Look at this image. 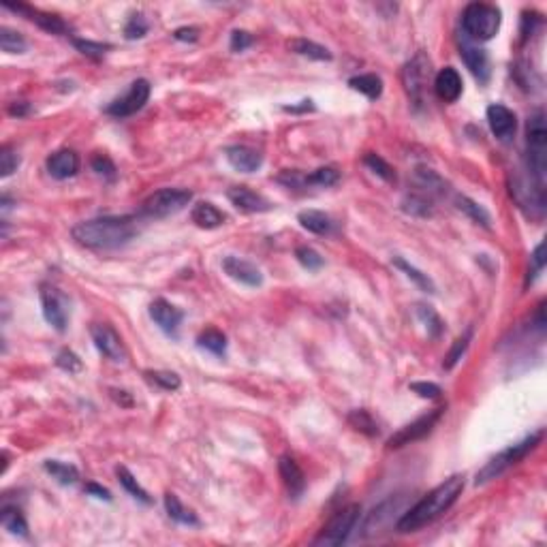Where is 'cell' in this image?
<instances>
[{
    "label": "cell",
    "instance_id": "obj_4",
    "mask_svg": "<svg viewBox=\"0 0 547 547\" xmlns=\"http://www.w3.org/2000/svg\"><path fill=\"white\" fill-rule=\"evenodd\" d=\"M503 13L494 5L470 3L462 13V28L470 41H490L498 34Z\"/></svg>",
    "mask_w": 547,
    "mask_h": 547
},
{
    "label": "cell",
    "instance_id": "obj_51",
    "mask_svg": "<svg viewBox=\"0 0 547 547\" xmlns=\"http://www.w3.org/2000/svg\"><path fill=\"white\" fill-rule=\"evenodd\" d=\"M410 389L415 394H419L421 398H430V400L441 396V387L434 385V383H410Z\"/></svg>",
    "mask_w": 547,
    "mask_h": 547
},
{
    "label": "cell",
    "instance_id": "obj_55",
    "mask_svg": "<svg viewBox=\"0 0 547 547\" xmlns=\"http://www.w3.org/2000/svg\"><path fill=\"white\" fill-rule=\"evenodd\" d=\"M9 113H11V115H24V113H28V103H13V105L9 107Z\"/></svg>",
    "mask_w": 547,
    "mask_h": 547
},
{
    "label": "cell",
    "instance_id": "obj_1",
    "mask_svg": "<svg viewBox=\"0 0 547 547\" xmlns=\"http://www.w3.org/2000/svg\"><path fill=\"white\" fill-rule=\"evenodd\" d=\"M73 239L92 251H113L129 244L139 233L137 216H103L77 222L73 227Z\"/></svg>",
    "mask_w": 547,
    "mask_h": 547
},
{
    "label": "cell",
    "instance_id": "obj_10",
    "mask_svg": "<svg viewBox=\"0 0 547 547\" xmlns=\"http://www.w3.org/2000/svg\"><path fill=\"white\" fill-rule=\"evenodd\" d=\"M443 413H445V406L434 408V410H430L428 415H423V417L415 419L413 423L404 425L402 430H398V432L387 441V447H389V449H400V447H406V445H410V443H415V441H421L423 436H428V434L434 430V425L439 423V419L443 417Z\"/></svg>",
    "mask_w": 547,
    "mask_h": 547
},
{
    "label": "cell",
    "instance_id": "obj_41",
    "mask_svg": "<svg viewBox=\"0 0 547 547\" xmlns=\"http://www.w3.org/2000/svg\"><path fill=\"white\" fill-rule=\"evenodd\" d=\"M417 317L425 323V327H428V334L432 338H439L441 332H443V321L441 317L430 308V306H417Z\"/></svg>",
    "mask_w": 547,
    "mask_h": 547
},
{
    "label": "cell",
    "instance_id": "obj_9",
    "mask_svg": "<svg viewBox=\"0 0 547 547\" xmlns=\"http://www.w3.org/2000/svg\"><path fill=\"white\" fill-rule=\"evenodd\" d=\"M359 515H361L359 505H346L344 509H340L327 522V526L315 539V545H342V543H346V539L351 536V532L355 530V526L359 522Z\"/></svg>",
    "mask_w": 547,
    "mask_h": 547
},
{
    "label": "cell",
    "instance_id": "obj_13",
    "mask_svg": "<svg viewBox=\"0 0 547 547\" xmlns=\"http://www.w3.org/2000/svg\"><path fill=\"white\" fill-rule=\"evenodd\" d=\"M404 505V496H391L385 503H381L361 526V534L363 536H377L383 532L385 526H389L394 522V513H398Z\"/></svg>",
    "mask_w": 547,
    "mask_h": 547
},
{
    "label": "cell",
    "instance_id": "obj_26",
    "mask_svg": "<svg viewBox=\"0 0 547 547\" xmlns=\"http://www.w3.org/2000/svg\"><path fill=\"white\" fill-rule=\"evenodd\" d=\"M348 86L361 94H366L368 99L377 101L383 94V80L375 73H366V75H357L348 80Z\"/></svg>",
    "mask_w": 547,
    "mask_h": 547
},
{
    "label": "cell",
    "instance_id": "obj_25",
    "mask_svg": "<svg viewBox=\"0 0 547 547\" xmlns=\"http://www.w3.org/2000/svg\"><path fill=\"white\" fill-rule=\"evenodd\" d=\"M191 218L201 229H218L225 222V214L214 203H208V201L197 203L191 212Z\"/></svg>",
    "mask_w": 547,
    "mask_h": 547
},
{
    "label": "cell",
    "instance_id": "obj_56",
    "mask_svg": "<svg viewBox=\"0 0 547 547\" xmlns=\"http://www.w3.org/2000/svg\"><path fill=\"white\" fill-rule=\"evenodd\" d=\"M308 109H315L313 101H301V105H299V107H295V105L284 107V111H308Z\"/></svg>",
    "mask_w": 547,
    "mask_h": 547
},
{
    "label": "cell",
    "instance_id": "obj_23",
    "mask_svg": "<svg viewBox=\"0 0 547 547\" xmlns=\"http://www.w3.org/2000/svg\"><path fill=\"white\" fill-rule=\"evenodd\" d=\"M278 472L282 477V483L287 485L289 494L297 498L303 492V488H306V477H303V470L299 468V464L293 458L282 455L278 462Z\"/></svg>",
    "mask_w": 547,
    "mask_h": 547
},
{
    "label": "cell",
    "instance_id": "obj_11",
    "mask_svg": "<svg viewBox=\"0 0 547 547\" xmlns=\"http://www.w3.org/2000/svg\"><path fill=\"white\" fill-rule=\"evenodd\" d=\"M150 92H152V86L148 80H135L131 84V88L127 90V94H122L120 99H115L105 111L113 118H127V115H133L137 113L150 99Z\"/></svg>",
    "mask_w": 547,
    "mask_h": 547
},
{
    "label": "cell",
    "instance_id": "obj_45",
    "mask_svg": "<svg viewBox=\"0 0 547 547\" xmlns=\"http://www.w3.org/2000/svg\"><path fill=\"white\" fill-rule=\"evenodd\" d=\"M73 45H75L84 56H90V58H101V56H105L107 49H111V45H107V43H96V41H90V39H73Z\"/></svg>",
    "mask_w": 547,
    "mask_h": 547
},
{
    "label": "cell",
    "instance_id": "obj_29",
    "mask_svg": "<svg viewBox=\"0 0 547 547\" xmlns=\"http://www.w3.org/2000/svg\"><path fill=\"white\" fill-rule=\"evenodd\" d=\"M43 466L58 483H63V485H73V483L80 481V470L73 464H65V462H58V460H47Z\"/></svg>",
    "mask_w": 547,
    "mask_h": 547
},
{
    "label": "cell",
    "instance_id": "obj_31",
    "mask_svg": "<svg viewBox=\"0 0 547 547\" xmlns=\"http://www.w3.org/2000/svg\"><path fill=\"white\" fill-rule=\"evenodd\" d=\"M26 47H28V43H26L24 34H20L13 28H7V26L0 28V49L5 54H24Z\"/></svg>",
    "mask_w": 547,
    "mask_h": 547
},
{
    "label": "cell",
    "instance_id": "obj_42",
    "mask_svg": "<svg viewBox=\"0 0 547 547\" xmlns=\"http://www.w3.org/2000/svg\"><path fill=\"white\" fill-rule=\"evenodd\" d=\"M402 208H404V212H408L413 216H430L432 214V206L423 195H408L402 201Z\"/></svg>",
    "mask_w": 547,
    "mask_h": 547
},
{
    "label": "cell",
    "instance_id": "obj_16",
    "mask_svg": "<svg viewBox=\"0 0 547 547\" xmlns=\"http://www.w3.org/2000/svg\"><path fill=\"white\" fill-rule=\"evenodd\" d=\"M5 7L11 9V11H15V13H20V15H24L26 20L34 22L39 28H43V30H47V32H51V34H65V32L71 30L69 24H67L63 18L51 15V13H45V11H39V9H32V7H28V5H11V3H5Z\"/></svg>",
    "mask_w": 547,
    "mask_h": 547
},
{
    "label": "cell",
    "instance_id": "obj_19",
    "mask_svg": "<svg viewBox=\"0 0 547 547\" xmlns=\"http://www.w3.org/2000/svg\"><path fill=\"white\" fill-rule=\"evenodd\" d=\"M460 56L464 60V65L470 69V73L481 84H485L490 80V58H488V54H485V49H481L477 45H470L468 41H462L460 43Z\"/></svg>",
    "mask_w": 547,
    "mask_h": 547
},
{
    "label": "cell",
    "instance_id": "obj_22",
    "mask_svg": "<svg viewBox=\"0 0 547 547\" xmlns=\"http://www.w3.org/2000/svg\"><path fill=\"white\" fill-rule=\"evenodd\" d=\"M434 90L445 103H455L462 96V77L453 67H445L434 77Z\"/></svg>",
    "mask_w": 547,
    "mask_h": 547
},
{
    "label": "cell",
    "instance_id": "obj_6",
    "mask_svg": "<svg viewBox=\"0 0 547 547\" xmlns=\"http://www.w3.org/2000/svg\"><path fill=\"white\" fill-rule=\"evenodd\" d=\"M430 77H432V63L423 51H419L413 60H408L404 65L402 84L415 107L425 103V90L430 86Z\"/></svg>",
    "mask_w": 547,
    "mask_h": 547
},
{
    "label": "cell",
    "instance_id": "obj_46",
    "mask_svg": "<svg viewBox=\"0 0 547 547\" xmlns=\"http://www.w3.org/2000/svg\"><path fill=\"white\" fill-rule=\"evenodd\" d=\"M18 165H20V158H18V154L9 146L0 148V175L9 177L18 169Z\"/></svg>",
    "mask_w": 547,
    "mask_h": 547
},
{
    "label": "cell",
    "instance_id": "obj_24",
    "mask_svg": "<svg viewBox=\"0 0 547 547\" xmlns=\"http://www.w3.org/2000/svg\"><path fill=\"white\" fill-rule=\"evenodd\" d=\"M297 222L306 231L317 233V235H327V233L334 231V220L325 212H321V210H303V212H299L297 214Z\"/></svg>",
    "mask_w": 547,
    "mask_h": 547
},
{
    "label": "cell",
    "instance_id": "obj_35",
    "mask_svg": "<svg viewBox=\"0 0 547 547\" xmlns=\"http://www.w3.org/2000/svg\"><path fill=\"white\" fill-rule=\"evenodd\" d=\"M348 423L353 425L357 432H363V434H368V436H377V434H379L377 421L372 419V415H370L368 410H363V408L353 410V413L348 415Z\"/></svg>",
    "mask_w": 547,
    "mask_h": 547
},
{
    "label": "cell",
    "instance_id": "obj_18",
    "mask_svg": "<svg viewBox=\"0 0 547 547\" xmlns=\"http://www.w3.org/2000/svg\"><path fill=\"white\" fill-rule=\"evenodd\" d=\"M227 197H229V201H231L239 212H244V214H257V212H268V210H272V203H270L263 195L251 191L249 187H233V189H229Z\"/></svg>",
    "mask_w": 547,
    "mask_h": 547
},
{
    "label": "cell",
    "instance_id": "obj_20",
    "mask_svg": "<svg viewBox=\"0 0 547 547\" xmlns=\"http://www.w3.org/2000/svg\"><path fill=\"white\" fill-rule=\"evenodd\" d=\"M80 154L75 150H58L47 158V173L56 180H69L80 171Z\"/></svg>",
    "mask_w": 547,
    "mask_h": 547
},
{
    "label": "cell",
    "instance_id": "obj_28",
    "mask_svg": "<svg viewBox=\"0 0 547 547\" xmlns=\"http://www.w3.org/2000/svg\"><path fill=\"white\" fill-rule=\"evenodd\" d=\"M289 49L299 54V56H306V58H313V60H332V54L327 47L315 43V41H308V39H293L289 41Z\"/></svg>",
    "mask_w": 547,
    "mask_h": 547
},
{
    "label": "cell",
    "instance_id": "obj_52",
    "mask_svg": "<svg viewBox=\"0 0 547 547\" xmlns=\"http://www.w3.org/2000/svg\"><path fill=\"white\" fill-rule=\"evenodd\" d=\"M173 39H177V41H197L199 39V30L197 28H177L175 32H173Z\"/></svg>",
    "mask_w": 547,
    "mask_h": 547
},
{
    "label": "cell",
    "instance_id": "obj_12",
    "mask_svg": "<svg viewBox=\"0 0 547 547\" xmlns=\"http://www.w3.org/2000/svg\"><path fill=\"white\" fill-rule=\"evenodd\" d=\"M90 334H92L94 346L99 348V353L103 357L111 359L113 363H125L129 359V351H127L122 338H120V334L111 325L96 323V325H92Z\"/></svg>",
    "mask_w": 547,
    "mask_h": 547
},
{
    "label": "cell",
    "instance_id": "obj_53",
    "mask_svg": "<svg viewBox=\"0 0 547 547\" xmlns=\"http://www.w3.org/2000/svg\"><path fill=\"white\" fill-rule=\"evenodd\" d=\"M86 492H88V494H94L96 498L111 501V494H109V490L101 488V485H96V483H88V485H86Z\"/></svg>",
    "mask_w": 547,
    "mask_h": 547
},
{
    "label": "cell",
    "instance_id": "obj_38",
    "mask_svg": "<svg viewBox=\"0 0 547 547\" xmlns=\"http://www.w3.org/2000/svg\"><path fill=\"white\" fill-rule=\"evenodd\" d=\"M470 340H472V327L470 329H466V334L464 336H460L455 342H453V346H451V351L447 353V357H445V370H451L455 363L462 359V355L466 353V348H468V344H470Z\"/></svg>",
    "mask_w": 547,
    "mask_h": 547
},
{
    "label": "cell",
    "instance_id": "obj_30",
    "mask_svg": "<svg viewBox=\"0 0 547 547\" xmlns=\"http://www.w3.org/2000/svg\"><path fill=\"white\" fill-rule=\"evenodd\" d=\"M197 344H199L201 348H206V351L218 355V357H222V355L227 353V336H225L220 329H214V327L201 332L199 338H197Z\"/></svg>",
    "mask_w": 547,
    "mask_h": 547
},
{
    "label": "cell",
    "instance_id": "obj_39",
    "mask_svg": "<svg viewBox=\"0 0 547 547\" xmlns=\"http://www.w3.org/2000/svg\"><path fill=\"white\" fill-rule=\"evenodd\" d=\"M363 163H366V167H368V169H372V171H375L379 177H383L385 182H396V173H394L391 165H389L385 158H381L379 154H375V152L366 154V158H363Z\"/></svg>",
    "mask_w": 547,
    "mask_h": 547
},
{
    "label": "cell",
    "instance_id": "obj_36",
    "mask_svg": "<svg viewBox=\"0 0 547 547\" xmlns=\"http://www.w3.org/2000/svg\"><path fill=\"white\" fill-rule=\"evenodd\" d=\"M144 377H146L148 383H152V385H156V387H161V389H165V391H175V389H180V385H182V381H180V377H177L175 372L146 370Z\"/></svg>",
    "mask_w": 547,
    "mask_h": 547
},
{
    "label": "cell",
    "instance_id": "obj_5",
    "mask_svg": "<svg viewBox=\"0 0 547 547\" xmlns=\"http://www.w3.org/2000/svg\"><path fill=\"white\" fill-rule=\"evenodd\" d=\"M541 439H543V432H534V434L526 436L522 443H515V445L507 447L505 451H501L498 455H494L488 464H485V466L477 472L474 483H477V485H483V483H488V481L501 477L505 470H509L511 466H515L517 462H522L532 449H536V445L541 443Z\"/></svg>",
    "mask_w": 547,
    "mask_h": 547
},
{
    "label": "cell",
    "instance_id": "obj_40",
    "mask_svg": "<svg viewBox=\"0 0 547 547\" xmlns=\"http://www.w3.org/2000/svg\"><path fill=\"white\" fill-rule=\"evenodd\" d=\"M458 208L464 210L474 222H479V225H483V227H490V214L485 212L477 201H472V199H468V197H458Z\"/></svg>",
    "mask_w": 547,
    "mask_h": 547
},
{
    "label": "cell",
    "instance_id": "obj_54",
    "mask_svg": "<svg viewBox=\"0 0 547 547\" xmlns=\"http://www.w3.org/2000/svg\"><path fill=\"white\" fill-rule=\"evenodd\" d=\"M111 398L120 404V406H133V400L127 391H118V389H111Z\"/></svg>",
    "mask_w": 547,
    "mask_h": 547
},
{
    "label": "cell",
    "instance_id": "obj_2",
    "mask_svg": "<svg viewBox=\"0 0 547 547\" xmlns=\"http://www.w3.org/2000/svg\"><path fill=\"white\" fill-rule=\"evenodd\" d=\"M462 490H464V477L462 474L449 477L445 483H441L439 488H434L430 494H425L415 507L404 511L402 517L396 524V530L398 532H415L421 526L434 522L436 517H441L445 511L451 509V505L458 501Z\"/></svg>",
    "mask_w": 547,
    "mask_h": 547
},
{
    "label": "cell",
    "instance_id": "obj_50",
    "mask_svg": "<svg viewBox=\"0 0 547 547\" xmlns=\"http://www.w3.org/2000/svg\"><path fill=\"white\" fill-rule=\"evenodd\" d=\"M530 261H532V270H530V274H528V282L534 280V276H539V274L543 272V268H545V244H543V241L534 249Z\"/></svg>",
    "mask_w": 547,
    "mask_h": 547
},
{
    "label": "cell",
    "instance_id": "obj_21",
    "mask_svg": "<svg viewBox=\"0 0 547 547\" xmlns=\"http://www.w3.org/2000/svg\"><path fill=\"white\" fill-rule=\"evenodd\" d=\"M225 156H227L229 165L241 173H253L263 165V156L249 146H229L225 150Z\"/></svg>",
    "mask_w": 547,
    "mask_h": 547
},
{
    "label": "cell",
    "instance_id": "obj_27",
    "mask_svg": "<svg viewBox=\"0 0 547 547\" xmlns=\"http://www.w3.org/2000/svg\"><path fill=\"white\" fill-rule=\"evenodd\" d=\"M165 509H167L169 517H171L173 522H177V524L199 526V517H197L191 509H187L184 505H182L175 494H165Z\"/></svg>",
    "mask_w": 547,
    "mask_h": 547
},
{
    "label": "cell",
    "instance_id": "obj_47",
    "mask_svg": "<svg viewBox=\"0 0 547 547\" xmlns=\"http://www.w3.org/2000/svg\"><path fill=\"white\" fill-rule=\"evenodd\" d=\"M148 22H146V18L144 15H133L131 20H129V24L125 26V34H127V39H142V37H146V32H148Z\"/></svg>",
    "mask_w": 547,
    "mask_h": 547
},
{
    "label": "cell",
    "instance_id": "obj_14",
    "mask_svg": "<svg viewBox=\"0 0 547 547\" xmlns=\"http://www.w3.org/2000/svg\"><path fill=\"white\" fill-rule=\"evenodd\" d=\"M488 122H490V129L492 133L496 135V139L501 142H511L515 137V131H517V118L515 113L501 105V103H494L488 107Z\"/></svg>",
    "mask_w": 547,
    "mask_h": 547
},
{
    "label": "cell",
    "instance_id": "obj_17",
    "mask_svg": "<svg viewBox=\"0 0 547 547\" xmlns=\"http://www.w3.org/2000/svg\"><path fill=\"white\" fill-rule=\"evenodd\" d=\"M150 317L152 321L169 336H175L177 329H180V323L182 319H184V315H182L180 308H175L173 303H169L167 299L158 297L150 303Z\"/></svg>",
    "mask_w": 547,
    "mask_h": 547
},
{
    "label": "cell",
    "instance_id": "obj_37",
    "mask_svg": "<svg viewBox=\"0 0 547 547\" xmlns=\"http://www.w3.org/2000/svg\"><path fill=\"white\" fill-rule=\"evenodd\" d=\"M340 180L338 169L334 167H321L317 171H313L310 175H306V187H334L336 182Z\"/></svg>",
    "mask_w": 547,
    "mask_h": 547
},
{
    "label": "cell",
    "instance_id": "obj_33",
    "mask_svg": "<svg viewBox=\"0 0 547 547\" xmlns=\"http://www.w3.org/2000/svg\"><path fill=\"white\" fill-rule=\"evenodd\" d=\"M118 479H120V483H122V488L133 496V498H137V501H142L144 505H150L152 503V498L148 496V492L142 488V485L137 483V479L129 472V468H125V466H118Z\"/></svg>",
    "mask_w": 547,
    "mask_h": 547
},
{
    "label": "cell",
    "instance_id": "obj_48",
    "mask_svg": "<svg viewBox=\"0 0 547 547\" xmlns=\"http://www.w3.org/2000/svg\"><path fill=\"white\" fill-rule=\"evenodd\" d=\"M90 165H92V169H94L99 175L109 177V180H113V177H115V165L111 163V158H109V156H105V154H96V156H92Z\"/></svg>",
    "mask_w": 547,
    "mask_h": 547
},
{
    "label": "cell",
    "instance_id": "obj_43",
    "mask_svg": "<svg viewBox=\"0 0 547 547\" xmlns=\"http://www.w3.org/2000/svg\"><path fill=\"white\" fill-rule=\"evenodd\" d=\"M56 366L63 368V370L69 372V375H77V372L82 370V359H80L73 351L63 348V351L56 355Z\"/></svg>",
    "mask_w": 547,
    "mask_h": 547
},
{
    "label": "cell",
    "instance_id": "obj_44",
    "mask_svg": "<svg viewBox=\"0 0 547 547\" xmlns=\"http://www.w3.org/2000/svg\"><path fill=\"white\" fill-rule=\"evenodd\" d=\"M295 257H297V261L306 268V270H310V272H315V270H319L321 265H323V257L315 251V249H310V246H299L297 251H295Z\"/></svg>",
    "mask_w": 547,
    "mask_h": 547
},
{
    "label": "cell",
    "instance_id": "obj_15",
    "mask_svg": "<svg viewBox=\"0 0 547 547\" xmlns=\"http://www.w3.org/2000/svg\"><path fill=\"white\" fill-rule=\"evenodd\" d=\"M222 270L229 278H233L239 284H246V287H261L263 284V274L261 270L246 261V259H239V257H225L222 259Z\"/></svg>",
    "mask_w": 547,
    "mask_h": 547
},
{
    "label": "cell",
    "instance_id": "obj_34",
    "mask_svg": "<svg viewBox=\"0 0 547 547\" xmlns=\"http://www.w3.org/2000/svg\"><path fill=\"white\" fill-rule=\"evenodd\" d=\"M394 265L398 268V270H402L419 289H423V291H428V293H436V287H434V282L428 278V274H423V272H419L417 268H413L410 263H406L402 257H396L394 259Z\"/></svg>",
    "mask_w": 547,
    "mask_h": 547
},
{
    "label": "cell",
    "instance_id": "obj_32",
    "mask_svg": "<svg viewBox=\"0 0 547 547\" xmlns=\"http://www.w3.org/2000/svg\"><path fill=\"white\" fill-rule=\"evenodd\" d=\"M0 522H3V526L11 534H20V536L28 534V524H26V520H24V515L18 507H5L3 513H0Z\"/></svg>",
    "mask_w": 547,
    "mask_h": 547
},
{
    "label": "cell",
    "instance_id": "obj_8",
    "mask_svg": "<svg viewBox=\"0 0 547 547\" xmlns=\"http://www.w3.org/2000/svg\"><path fill=\"white\" fill-rule=\"evenodd\" d=\"M39 297H41V308H43L45 321L56 332H65L69 325V319H71L69 297L60 289H56L54 284H41Z\"/></svg>",
    "mask_w": 547,
    "mask_h": 547
},
{
    "label": "cell",
    "instance_id": "obj_7",
    "mask_svg": "<svg viewBox=\"0 0 547 547\" xmlns=\"http://www.w3.org/2000/svg\"><path fill=\"white\" fill-rule=\"evenodd\" d=\"M191 199L193 193L187 189H161L144 201L142 214L146 218H167L184 210L191 203Z\"/></svg>",
    "mask_w": 547,
    "mask_h": 547
},
{
    "label": "cell",
    "instance_id": "obj_3",
    "mask_svg": "<svg viewBox=\"0 0 547 547\" xmlns=\"http://www.w3.org/2000/svg\"><path fill=\"white\" fill-rule=\"evenodd\" d=\"M526 165L530 171V184L545 193V173H547V129L545 113L536 109L526 125Z\"/></svg>",
    "mask_w": 547,
    "mask_h": 547
},
{
    "label": "cell",
    "instance_id": "obj_49",
    "mask_svg": "<svg viewBox=\"0 0 547 547\" xmlns=\"http://www.w3.org/2000/svg\"><path fill=\"white\" fill-rule=\"evenodd\" d=\"M253 43H255V39H253V34L246 32V30H235V32L231 34V49H233V51H244V49H249Z\"/></svg>",
    "mask_w": 547,
    "mask_h": 547
}]
</instances>
